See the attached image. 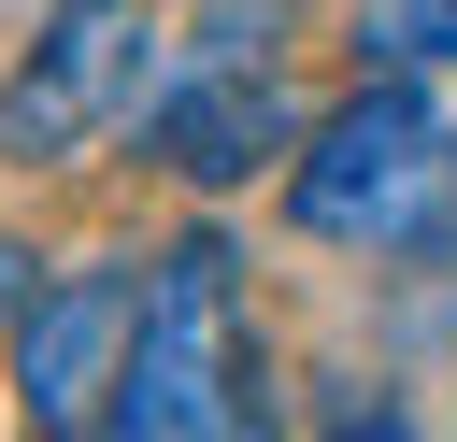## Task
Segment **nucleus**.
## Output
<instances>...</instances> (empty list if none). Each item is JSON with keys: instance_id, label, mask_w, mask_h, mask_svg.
Here are the masks:
<instances>
[{"instance_id": "f03ea898", "label": "nucleus", "mask_w": 457, "mask_h": 442, "mask_svg": "<svg viewBox=\"0 0 457 442\" xmlns=\"http://www.w3.org/2000/svg\"><path fill=\"white\" fill-rule=\"evenodd\" d=\"M286 214L314 242H357V257H443L457 242V114L414 71H371L328 128H300Z\"/></svg>"}, {"instance_id": "0eeeda50", "label": "nucleus", "mask_w": 457, "mask_h": 442, "mask_svg": "<svg viewBox=\"0 0 457 442\" xmlns=\"http://www.w3.org/2000/svg\"><path fill=\"white\" fill-rule=\"evenodd\" d=\"M14 314H29V257L0 242V328H14Z\"/></svg>"}, {"instance_id": "7ed1b4c3", "label": "nucleus", "mask_w": 457, "mask_h": 442, "mask_svg": "<svg viewBox=\"0 0 457 442\" xmlns=\"http://www.w3.org/2000/svg\"><path fill=\"white\" fill-rule=\"evenodd\" d=\"M157 86V14L143 0H43V43L0 71V171H71L100 128H129Z\"/></svg>"}, {"instance_id": "20e7f679", "label": "nucleus", "mask_w": 457, "mask_h": 442, "mask_svg": "<svg viewBox=\"0 0 457 442\" xmlns=\"http://www.w3.org/2000/svg\"><path fill=\"white\" fill-rule=\"evenodd\" d=\"M129 314H143V271L129 257H86V271L29 285V314H14V399H29V428H100L114 356H129Z\"/></svg>"}, {"instance_id": "423d86ee", "label": "nucleus", "mask_w": 457, "mask_h": 442, "mask_svg": "<svg viewBox=\"0 0 457 442\" xmlns=\"http://www.w3.org/2000/svg\"><path fill=\"white\" fill-rule=\"evenodd\" d=\"M357 57H386V71H457V0H357Z\"/></svg>"}, {"instance_id": "f257e3e1", "label": "nucleus", "mask_w": 457, "mask_h": 442, "mask_svg": "<svg viewBox=\"0 0 457 442\" xmlns=\"http://www.w3.org/2000/svg\"><path fill=\"white\" fill-rule=\"evenodd\" d=\"M100 428H114V442H257V428H271L243 257H228L214 228H186V242L143 271V314H129V356H114Z\"/></svg>"}, {"instance_id": "39448f33", "label": "nucleus", "mask_w": 457, "mask_h": 442, "mask_svg": "<svg viewBox=\"0 0 457 442\" xmlns=\"http://www.w3.org/2000/svg\"><path fill=\"white\" fill-rule=\"evenodd\" d=\"M300 143V114H286V86H271V43H214L171 100H157V157L186 171V185H243L257 157H286Z\"/></svg>"}]
</instances>
